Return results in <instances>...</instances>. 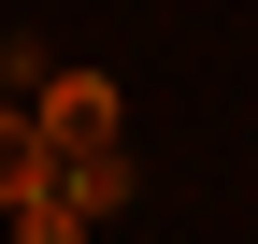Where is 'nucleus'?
<instances>
[{
  "label": "nucleus",
  "mask_w": 258,
  "mask_h": 244,
  "mask_svg": "<svg viewBox=\"0 0 258 244\" xmlns=\"http://www.w3.org/2000/svg\"><path fill=\"white\" fill-rule=\"evenodd\" d=\"M0 216H15V244H86V216H72V201H57V172H43V187H29V201H0Z\"/></svg>",
  "instance_id": "obj_4"
},
{
  "label": "nucleus",
  "mask_w": 258,
  "mask_h": 244,
  "mask_svg": "<svg viewBox=\"0 0 258 244\" xmlns=\"http://www.w3.org/2000/svg\"><path fill=\"white\" fill-rule=\"evenodd\" d=\"M29 130H43V158H86V144H115V130H129V101H115V72H43Z\"/></svg>",
  "instance_id": "obj_1"
},
{
  "label": "nucleus",
  "mask_w": 258,
  "mask_h": 244,
  "mask_svg": "<svg viewBox=\"0 0 258 244\" xmlns=\"http://www.w3.org/2000/svg\"><path fill=\"white\" fill-rule=\"evenodd\" d=\"M0 101H15V115L43 101V43H29V29H0Z\"/></svg>",
  "instance_id": "obj_5"
},
{
  "label": "nucleus",
  "mask_w": 258,
  "mask_h": 244,
  "mask_svg": "<svg viewBox=\"0 0 258 244\" xmlns=\"http://www.w3.org/2000/svg\"><path fill=\"white\" fill-rule=\"evenodd\" d=\"M129 187H144V172H129V144H86V158H57V201H72V216H115Z\"/></svg>",
  "instance_id": "obj_2"
},
{
  "label": "nucleus",
  "mask_w": 258,
  "mask_h": 244,
  "mask_svg": "<svg viewBox=\"0 0 258 244\" xmlns=\"http://www.w3.org/2000/svg\"><path fill=\"white\" fill-rule=\"evenodd\" d=\"M43 172H57V158H43V130H29V115L0 101V201H29V187H43Z\"/></svg>",
  "instance_id": "obj_3"
}]
</instances>
